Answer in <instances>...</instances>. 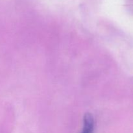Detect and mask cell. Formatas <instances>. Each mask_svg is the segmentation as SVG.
I'll list each match as a JSON object with an SVG mask.
<instances>
[{
  "mask_svg": "<svg viewBox=\"0 0 133 133\" xmlns=\"http://www.w3.org/2000/svg\"><path fill=\"white\" fill-rule=\"evenodd\" d=\"M94 120L90 113H87L83 119V126L81 133H94Z\"/></svg>",
  "mask_w": 133,
  "mask_h": 133,
  "instance_id": "6da1fadb",
  "label": "cell"
}]
</instances>
